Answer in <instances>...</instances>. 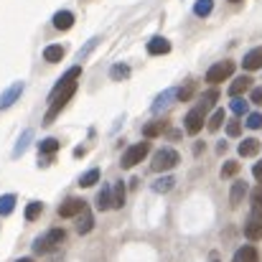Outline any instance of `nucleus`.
Returning a JSON list of instances; mask_svg holds the SVG:
<instances>
[{"label":"nucleus","instance_id":"nucleus-1","mask_svg":"<svg viewBox=\"0 0 262 262\" xmlns=\"http://www.w3.org/2000/svg\"><path fill=\"white\" fill-rule=\"evenodd\" d=\"M64 239H67V232H64V229H49L43 237H38V239L33 242V252H36V255H46V252L56 250Z\"/></svg>","mask_w":262,"mask_h":262},{"label":"nucleus","instance_id":"nucleus-2","mask_svg":"<svg viewBox=\"0 0 262 262\" xmlns=\"http://www.w3.org/2000/svg\"><path fill=\"white\" fill-rule=\"evenodd\" d=\"M74 92H77V82L67 84V87H64L59 94H56V97H54V99H51L54 104H51V110H49V112H46V117H43V122H46V125H49V122H51V120H54V117H56V115H59L64 107H67V102L74 97Z\"/></svg>","mask_w":262,"mask_h":262},{"label":"nucleus","instance_id":"nucleus-3","mask_svg":"<svg viewBox=\"0 0 262 262\" xmlns=\"http://www.w3.org/2000/svg\"><path fill=\"white\" fill-rule=\"evenodd\" d=\"M148 153H150V143H135V145H130V148L122 153L120 166H122V168H133V166L143 163V158H145Z\"/></svg>","mask_w":262,"mask_h":262},{"label":"nucleus","instance_id":"nucleus-4","mask_svg":"<svg viewBox=\"0 0 262 262\" xmlns=\"http://www.w3.org/2000/svg\"><path fill=\"white\" fill-rule=\"evenodd\" d=\"M178 161H181V158H178V153H176V150H171V148H161V150L153 156V163H150V166H153V171H156V173H163V171L176 168V166H178Z\"/></svg>","mask_w":262,"mask_h":262},{"label":"nucleus","instance_id":"nucleus-5","mask_svg":"<svg viewBox=\"0 0 262 262\" xmlns=\"http://www.w3.org/2000/svg\"><path fill=\"white\" fill-rule=\"evenodd\" d=\"M232 74H234V61H219V64H214L206 72V82L209 84H219V82L229 79Z\"/></svg>","mask_w":262,"mask_h":262},{"label":"nucleus","instance_id":"nucleus-6","mask_svg":"<svg viewBox=\"0 0 262 262\" xmlns=\"http://www.w3.org/2000/svg\"><path fill=\"white\" fill-rule=\"evenodd\" d=\"M206 112L201 110V107H193L188 115H186V133L188 135H196V133H201V127H204V122H206V117H204Z\"/></svg>","mask_w":262,"mask_h":262},{"label":"nucleus","instance_id":"nucleus-7","mask_svg":"<svg viewBox=\"0 0 262 262\" xmlns=\"http://www.w3.org/2000/svg\"><path fill=\"white\" fill-rule=\"evenodd\" d=\"M87 206V201H82V199H67L61 206H59V216L61 219H69V216H79L82 214V209Z\"/></svg>","mask_w":262,"mask_h":262},{"label":"nucleus","instance_id":"nucleus-8","mask_svg":"<svg viewBox=\"0 0 262 262\" xmlns=\"http://www.w3.org/2000/svg\"><path fill=\"white\" fill-rule=\"evenodd\" d=\"M245 237L252 239V242L262 239V216L260 214H252V216L245 222Z\"/></svg>","mask_w":262,"mask_h":262},{"label":"nucleus","instance_id":"nucleus-9","mask_svg":"<svg viewBox=\"0 0 262 262\" xmlns=\"http://www.w3.org/2000/svg\"><path fill=\"white\" fill-rule=\"evenodd\" d=\"M79 74H82V67H72V69H69V72H67V74H64V77H61L59 82H56V87L51 89V94H49V99H54V97H56V94H59L61 89L67 87V84H72V82H77V79H79Z\"/></svg>","mask_w":262,"mask_h":262},{"label":"nucleus","instance_id":"nucleus-10","mask_svg":"<svg viewBox=\"0 0 262 262\" xmlns=\"http://www.w3.org/2000/svg\"><path fill=\"white\" fill-rule=\"evenodd\" d=\"M168 51H171V41H168V38L153 36V38L148 41V54H150V56H163V54H168Z\"/></svg>","mask_w":262,"mask_h":262},{"label":"nucleus","instance_id":"nucleus-11","mask_svg":"<svg viewBox=\"0 0 262 262\" xmlns=\"http://www.w3.org/2000/svg\"><path fill=\"white\" fill-rule=\"evenodd\" d=\"M20 94H23V82H15L10 89H5V92L0 94V110H8Z\"/></svg>","mask_w":262,"mask_h":262},{"label":"nucleus","instance_id":"nucleus-12","mask_svg":"<svg viewBox=\"0 0 262 262\" xmlns=\"http://www.w3.org/2000/svg\"><path fill=\"white\" fill-rule=\"evenodd\" d=\"M242 67H245L247 72H257V69H262V49H252V51H247V54H245Z\"/></svg>","mask_w":262,"mask_h":262},{"label":"nucleus","instance_id":"nucleus-13","mask_svg":"<svg viewBox=\"0 0 262 262\" xmlns=\"http://www.w3.org/2000/svg\"><path fill=\"white\" fill-rule=\"evenodd\" d=\"M72 26H74V13H69V10L54 13V28L56 31H69Z\"/></svg>","mask_w":262,"mask_h":262},{"label":"nucleus","instance_id":"nucleus-14","mask_svg":"<svg viewBox=\"0 0 262 262\" xmlns=\"http://www.w3.org/2000/svg\"><path fill=\"white\" fill-rule=\"evenodd\" d=\"M92 227H94V216H92V211L84 206V209H82V214L77 216V232H79V234H89V232H92Z\"/></svg>","mask_w":262,"mask_h":262},{"label":"nucleus","instance_id":"nucleus-15","mask_svg":"<svg viewBox=\"0 0 262 262\" xmlns=\"http://www.w3.org/2000/svg\"><path fill=\"white\" fill-rule=\"evenodd\" d=\"M234 262H260V252L252 245H245L234 252Z\"/></svg>","mask_w":262,"mask_h":262},{"label":"nucleus","instance_id":"nucleus-16","mask_svg":"<svg viewBox=\"0 0 262 262\" xmlns=\"http://www.w3.org/2000/svg\"><path fill=\"white\" fill-rule=\"evenodd\" d=\"M245 196H247V183H245V181H234V183H232V191H229L232 206H239Z\"/></svg>","mask_w":262,"mask_h":262},{"label":"nucleus","instance_id":"nucleus-17","mask_svg":"<svg viewBox=\"0 0 262 262\" xmlns=\"http://www.w3.org/2000/svg\"><path fill=\"white\" fill-rule=\"evenodd\" d=\"M247 89H252V79L245 74V77H237V79L229 84V94H232V97H239V94H245Z\"/></svg>","mask_w":262,"mask_h":262},{"label":"nucleus","instance_id":"nucleus-18","mask_svg":"<svg viewBox=\"0 0 262 262\" xmlns=\"http://www.w3.org/2000/svg\"><path fill=\"white\" fill-rule=\"evenodd\" d=\"M257 153H260V140L257 138H245L239 143V156L250 158V156H257Z\"/></svg>","mask_w":262,"mask_h":262},{"label":"nucleus","instance_id":"nucleus-19","mask_svg":"<svg viewBox=\"0 0 262 262\" xmlns=\"http://www.w3.org/2000/svg\"><path fill=\"white\" fill-rule=\"evenodd\" d=\"M166 130H168V122L156 120V122H148V125L143 127V135H145V138H158V135H163Z\"/></svg>","mask_w":262,"mask_h":262},{"label":"nucleus","instance_id":"nucleus-20","mask_svg":"<svg viewBox=\"0 0 262 262\" xmlns=\"http://www.w3.org/2000/svg\"><path fill=\"white\" fill-rule=\"evenodd\" d=\"M43 59H46L49 64H56V61H61V59H64V46H59V43H51V46H46V49H43Z\"/></svg>","mask_w":262,"mask_h":262},{"label":"nucleus","instance_id":"nucleus-21","mask_svg":"<svg viewBox=\"0 0 262 262\" xmlns=\"http://www.w3.org/2000/svg\"><path fill=\"white\" fill-rule=\"evenodd\" d=\"M97 209H99V211L112 209V188H110V186H102V191L97 193Z\"/></svg>","mask_w":262,"mask_h":262},{"label":"nucleus","instance_id":"nucleus-22","mask_svg":"<svg viewBox=\"0 0 262 262\" xmlns=\"http://www.w3.org/2000/svg\"><path fill=\"white\" fill-rule=\"evenodd\" d=\"M122 204H125V183L117 181L112 186V209H122Z\"/></svg>","mask_w":262,"mask_h":262},{"label":"nucleus","instance_id":"nucleus-23","mask_svg":"<svg viewBox=\"0 0 262 262\" xmlns=\"http://www.w3.org/2000/svg\"><path fill=\"white\" fill-rule=\"evenodd\" d=\"M176 92H178V89H166V92H163V94L156 99V104H153V112H161V110H166V107L171 104V99L176 97Z\"/></svg>","mask_w":262,"mask_h":262},{"label":"nucleus","instance_id":"nucleus-24","mask_svg":"<svg viewBox=\"0 0 262 262\" xmlns=\"http://www.w3.org/2000/svg\"><path fill=\"white\" fill-rule=\"evenodd\" d=\"M173 176H163V178H158V181H156V183H153V191H156V193H168V191H171V188H173Z\"/></svg>","mask_w":262,"mask_h":262},{"label":"nucleus","instance_id":"nucleus-25","mask_svg":"<svg viewBox=\"0 0 262 262\" xmlns=\"http://www.w3.org/2000/svg\"><path fill=\"white\" fill-rule=\"evenodd\" d=\"M110 77H112L115 82H122V79L130 77V67H127V64H115V67L110 69Z\"/></svg>","mask_w":262,"mask_h":262},{"label":"nucleus","instance_id":"nucleus-26","mask_svg":"<svg viewBox=\"0 0 262 262\" xmlns=\"http://www.w3.org/2000/svg\"><path fill=\"white\" fill-rule=\"evenodd\" d=\"M38 150H41L43 156H54V153L59 150V140H56V138H46V140L38 143Z\"/></svg>","mask_w":262,"mask_h":262},{"label":"nucleus","instance_id":"nucleus-27","mask_svg":"<svg viewBox=\"0 0 262 262\" xmlns=\"http://www.w3.org/2000/svg\"><path fill=\"white\" fill-rule=\"evenodd\" d=\"M211 10H214V0H196V5H193V13L199 18H206Z\"/></svg>","mask_w":262,"mask_h":262},{"label":"nucleus","instance_id":"nucleus-28","mask_svg":"<svg viewBox=\"0 0 262 262\" xmlns=\"http://www.w3.org/2000/svg\"><path fill=\"white\" fill-rule=\"evenodd\" d=\"M13 209H15V196H13V193L0 196V216H8Z\"/></svg>","mask_w":262,"mask_h":262},{"label":"nucleus","instance_id":"nucleus-29","mask_svg":"<svg viewBox=\"0 0 262 262\" xmlns=\"http://www.w3.org/2000/svg\"><path fill=\"white\" fill-rule=\"evenodd\" d=\"M216 99H219V92H216V89H209V92H204V94H201V104H199V107L206 112L209 107H214V102H216Z\"/></svg>","mask_w":262,"mask_h":262},{"label":"nucleus","instance_id":"nucleus-30","mask_svg":"<svg viewBox=\"0 0 262 262\" xmlns=\"http://www.w3.org/2000/svg\"><path fill=\"white\" fill-rule=\"evenodd\" d=\"M41 211H43V204H41V201H31V204L26 206V219L33 222V219L41 216Z\"/></svg>","mask_w":262,"mask_h":262},{"label":"nucleus","instance_id":"nucleus-31","mask_svg":"<svg viewBox=\"0 0 262 262\" xmlns=\"http://www.w3.org/2000/svg\"><path fill=\"white\" fill-rule=\"evenodd\" d=\"M97 181H99V171L92 168V171H87V173L79 178V186H82V188H89V186H94Z\"/></svg>","mask_w":262,"mask_h":262},{"label":"nucleus","instance_id":"nucleus-32","mask_svg":"<svg viewBox=\"0 0 262 262\" xmlns=\"http://www.w3.org/2000/svg\"><path fill=\"white\" fill-rule=\"evenodd\" d=\"M222 122H224V110H216V112L209 117V125H206V127H209L211 133H216V130L222 127Z\"/></svg>","mask_w":262,"mask_h":262},{"label":"nucleus","instance_id":"nucleus-33","mask_svg":"<svg viewBox=\"0 0 262 262\" xmlns=\"http://www.w3.org/2000/svg\"><path fill=\"white\" fill-rule=\"evenodd\" d=\"M193 92H196V84L191 82V84H186V87H181L176 92V99H178V102H188V99L193 97Z\"/></svg>","mask_w":262,"mask_h":262},{"label":"nucleus","instance_id":"nucleus-34","mask_svg":"<svg viewBox=\"0 0 262 262\" xmlns=\"http://www.w3.org/2000/svg\"><path fill=\"white\" fill-rule=\"evenodd\" d=\"M252 214H260L262 216V183L252 191Z\"/></svg>","mask_w":262,"mask_h":262},{"label":"nucleus","instance_id":"nucleus-35","mask_svg":"<svg viewBox=\"0 0 262 262\" xmlns=\"http://www.w3.org/2000/svg\"><path fill=\"white\" fill-rule=\"evenodd\" d=\"M31 138H33V133H31V130H26V133L20 135V140H18V145H15V150H13V156H15V158H18V156L26 150V145L31 143Z\"/></svg>","mask_w":262,"mask_h":262},{"label":"nucleus","instance_id":"nucleus-36","mask_svg":"<svg viewBox=\"0 0 262 262\" xmlns=\"http://www.w3.org/2000/svg\"><path fill=\"white\" fill-rule=\"evenodd\" d=\"M229 110H232L234 115H245V112H247V102H245L242 97H234L232 104H229Z\"/></svg>","mask_w":262,"mask_h":262},{"label":"nucleus","instance_id":"nucleus-37","mask_svg":"<svg viewBox=\"0 0 262 262\" xmlns=\"http://www.w3.org/2000/svg\"><path fill=\"white\" fill-rule=\"evenodd\" d=\"M237 171H239V163H237V161H227V163L222 166V178L237 176Z\"/></svg>","mask_w":262,"mask_h":262},{"label":"nucleus","instance_id":"nucleus-38","mask_svg":"<svg viewBox=\"0 0 262 262\" xmlns=\"http://www.w3.org/2000/svg\"><path fill=\"white\" fill-rule=\"evenodd\" d=\"M247 127H252V130H260V127H262V115H260V112H252V115H247Z\"/></svg>","mask_w":262,"mask_h":262},{"label":"nucleus","instance_id":"nucleus-39","mask_svg":"<svg viewBox=\"0 0 262 262\" xmlns=\"http://www.w3.org/2000/svg\"><path fill=\"white\" fill-rule=\"evenodd\" d=\"M239 133H242V125H239L237 120H232V122L227 125V135H229V138H237Z\"/></svg>","mask_w":262,"mask_h":262},{"label":"nucleus","instance_id":"nucleus-40","mask_svg":"<svg viewBox=\"0 0 262 262\" xmlns=\"http://www.w3.org/2000/svg\"><path fill=\"white\" fill-rule=\"evenodd\" d=\"M97 41H99V38H92V41H89L87 46H84V49H82V51H79V56H77V59H79V61H82V59H84V56H87L89 51H92V49H94V46H97Z\"/></svg>","mask_w":262,"mask_h":262},{"label":"nucleus","instance_id":"nucleus-41","mask_svg":"<svg viewBox=\"0 0 262 262\" xmlns=\"http://www.w3.org/2000/svg\"><path fill=\"white\" fill-rule=\"evenodd\" d=\"M250 102H252V104H262V87H255V89H252V94H250Z\"/></svg>","mask_w":262,"mask_h":262},{"label":"nucleus","instance_id":"nucleus-42","mask_svg":"<svg viewBox=\"0 0 262 262\" xmlns=\"http://www.w3.org/2000/svg\"><path fill=\"white\" fill-rule=\"evenodd\" d=\"M252 176H255V178H257V181L262 183V161H257V163H255V168H252Z\"/></svg>","mask_w":262,"mask_h":262},{"label":"nucleus","instance_id":"nucleus-43","mask_svg":"<svg viewBox=\"0 0 262 262\" xmlns=\"http://www.w3.org/2000/svg\"><path fill=\"white\" fill-rule=\"evenodd\" d=\"M18 262H33V260H31V257H20Z\"/></svg>","mask_w":262,"mask_h":262},{"label":"nucleus","instance_id":"nucleus-44","mask_svg":"<svg viewBox=\"0 0 262 262\" xmlns=\"http://www.w3.org/2000/svg\"><path fill=\"white\" fill-rule=\"evenodd\" d=\"M229 3H239V0H229Z\"/></svg>","mask_w":262,"mask_h":262}]
</instances>
